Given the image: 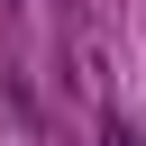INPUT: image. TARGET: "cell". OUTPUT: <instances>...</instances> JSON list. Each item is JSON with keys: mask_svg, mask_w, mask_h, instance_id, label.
I'll use <instances>...</instances> for the list:
<instances>
[{"mask_svg": "<svg viewBox=\"0 0 146 146\" xmlns=\"http://www.w3.org/2000/svg\"><path fill=\"white\" fill-rule=\"evenodd\" d=\"M100 137H110V146H137V137H128V119H100Z\"/></svg>", "mask_w": 146, "mask_h": 146, "instance_id": "obj_1", "label": "cell"}]
</instances>
